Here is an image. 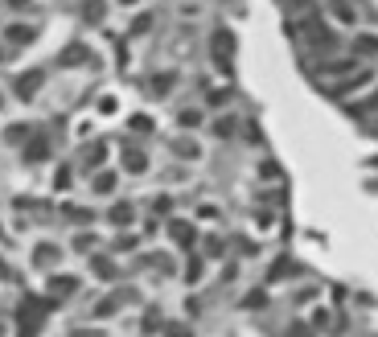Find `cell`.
<instances>
[{"label":"cell","mask_w":378,"mask_h":337,"mask_svg":"<svg viewBox=\"0 0 378 337\" xmlns=\"http://www.w3.org/2000/svg\"><path fill=\"white\" fill-rule=\"evenodd\" d=\"M173 239H177L181 247H189V243H193V226H189V222H173Z\"/></svg>","instance_id":"ba28073f"},{"label":"cell","mask_w":378,"mask_h":337,"mask_svg":"<svg viewBox=\"0 0 378 337\" xmlns=\"http://www.w3.org/2000/svg\"><path fill=\"white\" fill-rule=\"evenodd\" d=\"M284 8H288V12H300V16H305V12H317V0H284Z\"/></svg>","instance_id":"8fae6325"},{"label":"cell","mask_w":378,"mask_h":337,"mask_svg":"<svg viewBox=\"0 0 378 337\" xmlns=\"http://www.w3.org/2000/svg\"><path fill=\"white\" fill-rule=\"evenodd\" d=\"M350 54L358 58V62H366V58H378V33H354L350 37Z\"/></svg>","instance_id":"5b68a950"},{"label":"cell","mask_w":378,"mask_h":337,"mask_svg":"<svg viewBox=\"0 0 378 337\" xmlns=\"http://www.w3.org/2000/svg\"><path fill=\"white\" fill-rule=\"evenodd\" d=\"M375 82H378V70L362 62V66H358V70H350L346 78L329 82V86H325V95H329V99H342V103H350L354 95H362V91H366V86H375Z\"/></svg>","instance_id":"6da1fadb"},{"label":"cell","mask_w":378,"mask_h":337,"mask_svg":"<svg viewBox=\"0 0 378 337\" xmlns=\"http://www.w3.org/2000/svg\"><path fill=\"white\" fill-rule=\"evenodd\" d=\"M119 4H128V8H132V4H140V0H119Z\"/></svg>","instance_id":"d6986e66"},{"label":"cell","mask_w":378,"mask_h":337,"mask_svg":"<svg viewBox=\"0 0 378 337\" xmlns=\"http://www.w3.org/2000/svg\"><path fill=\"white\" fill-rule=\"evenodd\" d=\"M0 276H4V259H0Z\"/></svg>","instance_id":"ffe728a7"},{"label":"cell","mask_w":378,"mask_h":337,"mask_svg":"<svg viewBox=\"0 0 378 337\" xmlns=\"http://www.w3.org/2000/svg\"><path fill=\"white\" fill-rule=\"evenodd\" d=\"M181 124H185V128H198V124H202V111L185 107V111H181Z\"/></svg>","instance_id":"9a60e30c"},{"label":"cell","mask_w":378,"mask_h":337,"mask_svg":"<svg viewBox=\"0 0 378 337\" xmlns=\"http://www.w3.org/2000/svg\"><path fill=\"white\" fill-rule=\"evenodd\" d=\"M375 169H378V161H375Z\"/></svg>","instance_id":"7402d4cb"},{"label":"cell","mask_w":378,"mask_h":337,"mask_svg":"<svg viewBox=\"0 0 378 337\" xmlns=\"http://www.w3.org/2000/svg\"><path fill=\"white\" fill-rule=\"evenodd\" d=\"M8 8H16V12H25V8H33V0H4Z\"/></svg>","instance_id":"e0dca14e"},{"label":"cell","mask_w":378,"mask_h":337,"mask_svg":"<svg viewBox=\"0 0 378 337\" xmlns=\"http://www.w3.org/2000/svg\"><path fill=\"white\" fill-rule=\"evenodd\" d=\"M362 62L354 58V54H329V58H317L313 62V78L321 82V91L329 86V82H338V78H346L350 70H358Z\"/></svg>","instance_id":"7a4b0ae2"},{"label":"cell","mask_w":378,"mask_h":337,"mask_svg":"<svg viewBox=\"0 0 378 337\" xmlns=\"http://www.w3.org/2000/svg\"><path fill=\"white\" fill-rule=\"evenodd\" d=\"M128 169L132 173H144V152L140 148H128Z\"/></svg>","instance_id":"7c38bea8"},{"label":"cell","mask_w":378,"mask_h":337,"mask_svg":"<svg viewBox=\"0 0 378 337\" xmlns=\"http://www.w3.org/2000/svg\"><path fill=\"white\" fill-rule=\"evenodd\" d=\"M370 136H378V119H370Z\"/></svg>","instance_id":"ac0fdd59"},{"label":"cell","mask_w":378,"mask_h":337,"mask_svg":"<svg viewBox=\"0 0 378 337\" xmlns=\"http://www.w3.org/2000/svg\"><path fill=\"white\" fill-rule=\"evenodd\" d=\"M325 12H329V21H338V25H358V8H354V0H325Z\"/></svg>","instance_id":"277c9868"},{"label":"cell","mask_w":378,"mask_h":337,"mask_svg":"<svg viewBox=\"0 0 378 337\" xmlns=\"http://www.w3.org/2000/svg\"><path fill=\"white\" fill-rule=\"evenodd\" d=\"M346 115H354V119H378V82L346 103Z\"/></svg>","instance_id":"3957f363"},{"label":"cell","mask_w":378,"mask_h":337,"mask_svg":"<svg viewBox=\"0 0 378 337\" xmlns=\"http://www.w3.org/2000/svg\"><path fill=\"white\" fill-rule=\"evenodd\" d=\"M0 334H4V329H0Z\"/></svg>","instance_id":"603a6c76"},{"label":"cell","mask_w":378,"mask_h":337,"mask_svg":"<svg viewBox=\"0 0 378 337\" xmlns=\"http://www.w3.org/2000/svg\"><path fill=\"white\" fill-rule=\"evenodd\" d=\"M111 189H115V177H111V173L95 177V194H111Z\"/></svg>","instance_id":"4fadbf2b"},{"label":"cell","mask_w":378,"mask_h":337,"mask_svg":"<svg viewBox=\"0 0 378 337\" xmlns=\"http://www.w3.org/2000/svg\"><path fill=\"white\" fill-rule=\"evenodd\" d=\"M235 128H239V119H235V115H222V119L214 124V132H218L222 140H226V136H235Z\"/></svg>","instance_id":"30bf717a"},{"label":"cell","mask_w":378,"mask_h":337,"mask_svg":"<svg viewBox=\"0 0 378 337\" xmlns=\"http://www.w3.org/2000/svg\"><path fill=\"white\" fill-rule=\"evenodd\" d=\"M4 37H8V45H29V41L37 37V29H33V25H8Z\"/></svg>","instance_id":"52a82bcc"},{"label":"cell","mask_w":378,"mask_h":337,"mask_svg":"<svg viewBox=\"0 0 378 337\" xmlns=\"http://www.w3.org/2000/svg\"><path fill=\"white\" fill-rule=\"evenodd\" d=\"M148 29H152V12H140V16L132 21V29H128V33H132V37H140V33H148Z\"/></svg>","instance_id":"9c48e42d"},{"label":"cell","mask_w":378,"mask_h":337,"mask_svg":"<svg viewBox=\"0 0 378 337\" xmlns=\"http://www.w3.org/2000/svg\"><path fill=\"white\" fill-rule=\"evenodd\" d=\"M177 152H181V156H198V144H189V140H177Z\"/></svg>","instance_id":"2e32d148"},{"label":"cell","mask_w":378,"mask_h":337,"mask_svg":"<svg viewBox=\"0 0 378 337\" xmlns=\"http://www.w3.org/2000/svg\"><path fill=\"white\" fill-rule=\"evenodd\" d=\"M0 107H4V95H0Z\"/></svg>","instance_id":"44dd1931"},{"label":"cell","mask_w":378,"mask_h":337,"mask_svg":"<svg viewBox=\"0 0 378 337\" xmlns=\"http://www.w3.org/2000/svg\"><path fill=\"white\" fill-rule=\"evenodd\" d=\"M41 82H45V74H41V70L21 74V78H16V95H21V99H29V95H37V91H41Z\"/></svg>","instance_id":"8992f818"},{"label":"cell","mask_w":378,"mask_h":337,"mask_svg":"<svg viewBox=\"0 0 378 337\" xmlns=\"http://www.w3.org/2000/svg\"><path fill=\"white\" fill-rule=\"evenodd\" d=\"M132 218H136L132 206H115V210H111V222H132Z\"/></svg>","instance_id":"5bb4252c"}]
</instances>
